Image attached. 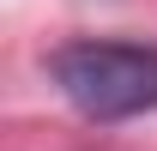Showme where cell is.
I'll return each instance as SVG.
<instances>
[{
    "label": "cell",
    "mask_w": 157,
    "mask_h": 151,
    "mask_svg": "<svg viewBox=\"0 0 157 151\" xmlns=\"http://www.w3.org/2000/svg\"><path fill=\"white\" fill-rule=\"evenodd\" d=\"M48 73L85 121H133L157 109V48L145 42H67Z\"/></svg>",
    "instance_id": "obj_1"
}]
</instances>
